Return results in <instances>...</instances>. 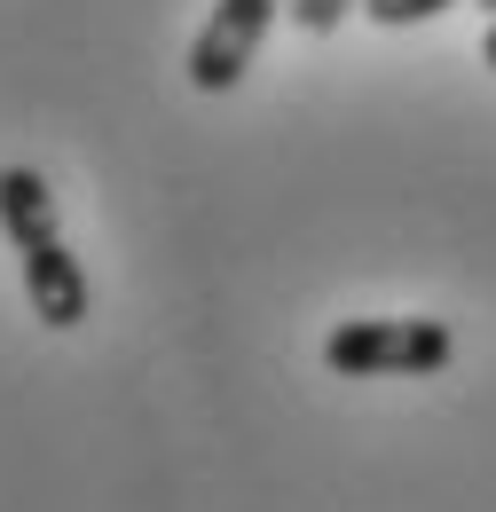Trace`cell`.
Instances as JSON below:
<instances>
[{"label":"cell","instance_id":"obj_5","mask_svg":"<svg viewBox=\"0 0 496 512\" xmlns=\"http://www.w3.org/2000/svg\"><path fill=\"white\" fill-rule=\"evenodd\" d=\"M441 8H457V0H363V16L371 24H426Z\"/></svg>","mask_w":496,"mask_h":512},{"label":"cell","instance_id":"obj_2","mask_svg":"<svg viewBox=\"0 0 496 512\" xmlns=\"http://www.w3.org/2000/svg\"><path fill=\"white\" fill-rule=\"evenodd\" d=\"M457 339L434 316H355L323 339V363L339 379H434L449 371Z\"/></svg>","mask_w":496,"mask_h":512},{"label":"cell","instance_id":"obj_3","mask_svg":"<svg viewBox=\"0 0 496 512\" xmlns=\"http://www.w3.org/2000/svg\"><path fill=\"white\" fill-rule=\"evenodd\" d=\"M276 8H284V0H213V16H205L197 40H189V87L229 95V87L252 71L268 24H276Z\"/></svg>","mask_w":496,"mask_h":512},{"label":"cell","instance_id":"obj_4","mask_svg":"<svg viewBox=\"0 0 496 512\" xmlns=\"http://www.w3.org/2000/svg\"><path fill=\"white\" fill-rule=\"evenodd\" d=\"M347 8H363V0H284V16H292L300 32H339Z\"/></svg>","mask_w":496,"mask_h":512},{"label":"cell","instance_id":"obj_7","mask_svg":"<svg viewBox=\"0 0 496 512\" xmlns=\"http://www.w3.org/2000/svg\"><path fill=\"white\" fill-rule=\"evenodd\" d=\"M473 8H489V16H496V0H473Z\"/></svg>","mask_w":496,"mask_h":512},{"label":"cell","instance_id":"obj_6","mask_svg":"<svg viewBox=\"0 0 496 512\" xmlns=\"http://www.w3.org/2000/svg\"><path fill=\"white\" fill-rule=\"evenodd\" d=\"M481 64L496 71V16H489V32H481Z\"/></svg>","mask_w":496,"mask_h":512},{"label":"cell","instance_id":"obj_1","mask_svg":"<svg viewBox=\"0 0 496 512\" xmlns=\"http://www.w3.org/2000/svg\"><path fill=\"white\" fill-rule=\"evenodd\" d=\"M0 237H8L16 260H24V300H32V316L48 323V331H79L87 308H95V284H87L79 253L63 245L48 174H32V166H0Z\"/></svg>","mask_w":496,"mask_h":512}]
</instances>
